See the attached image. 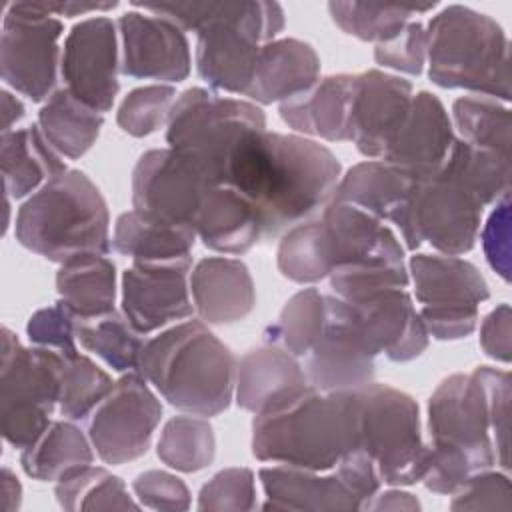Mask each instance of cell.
Masks as SVG:
<instances>
[{"mask_svg": "<svg viewBox=\"0 0 512 512\" xmlns=\"http://www.w3.org/2000/svg\"><path fill=\"white\" fill-rule=\"evenodd\" d=\"M254 472L244 466L216 472L198 494V510H256Z\"/></svg>", "mask_w": 512, "mask_h": 512, "instance_id": "bcb514c9", "label": "cell"}, {"mask_svg": "<svg viewBox=\"0 0 512 512\" xmlns=\"http://www.w3.org/2000/svg\"><path fill=\"white\" fill-rule=\"evenodd\" d=\"M428 76L448 90L510 100V44L488 14L450 4L426 26Z\"/></svg>", "mask_w": 512, "mask_h": 512, "instance_id": "8992f818", "label": "cell"}, {"mask_svg": "<svg viewBox=\"0 0 512 512\" xmlns=\"http://www.w3.org/2000/svg\"><path fill=\"white\" fill-rule=\"evenodd\" d=\"M62 34L64 24L40 10L36 2L8 4L0 34L4 84L32 102H46L58 90Z\"/></svg>", "mask_w": 512, "mask_h": 512, "instance_id": "8fae6325", "label": "cell"}, {"mask_svg": "<svg viewBox=\"0 0 512 512\" xmlns=\"http://www.w3.org/2000/svg\"><path fill=\"white\" fill-rule=\"evenodd\" d=\"M76 338L84 350L102 358L112 370L138 372L146 342L124 312L114 310L98 318L76 320Z\"/></svg>", "mask_w": 512, "mask_h": 512, "instance_id": "8d00e7d4", "label": "cell"}, {"mask_svg": "<svg viewBox=\"0 0 512 512\" xmlns=\"http://www.w3.org/2000/svg\"><path fill=\"white\" fill-rule=\"evenodd\" d=\"M264 488L262 510H362L336 468L322 476L314 470L292 466L260 468Z\"/></svg>", "mask_w": 512, "mask_h": 512, "instance_id": "4316f807", "label": "cell"}, {"mask_svg": "<svg viewBox=\"0 0 512 512\" xmlns=\"http://www.w3.org/2000/svg\"><path fill=\"white\" fill-rule=\"evenodd\" d=\"M194 230L206 248L230 256L248 252L262 238L256 206L228 184H216L208 190Z\"/></svg>", "mask_w": 512, "mask_h": 512, "instance_id": "f1b7e54d", "label": "cell"}, {"mask_svg": "<svg viewBox=\"0 0 512 512\" xmlns=\"http://www.w3.org/2000/svg\"><path fill=\"white\" fill-rule=\"evenodd\" d=\"M22 502V484L18 476L4 466L2 468V512H14Z\"/></svg>", "mask_w": 512, "mask_h": 512, "instance_id": "91938a15", "label": "cell"}, {"mask_svg": "<svg viewBox=\"0 0 512 512\" xmlns=\"http://www.w3.org/2000/svg\"><path fill=\"white\" fill-rule=\"evenodd\" d=\"M358 450L376 464L382 484L412 486L422 480L430 446L422 440L416 400L388 384L370 382L354 390Z\"/></svg>", "mask_w": 512, "mask_h": 512, "instance_id": "ba28073f", "label": "cell"}, {"mask_svg": "<svg viewBox=\"0 0 512 512\" xmlns=\"http://www.w3.org/2000/svg\"><path fill=\"white\" fill-rule=\"evenodd\" d=\"M236 364L234 352L202 320H186L144 344L138 372L170 406L210 418L232 402Z\"/></svg>", "mask_w": 512, "mask_h": 512, "instance_id": "277c9868", "label": "cell"}, {"mask_svg": "<svg viewBox=\"0 0 512 512\" xmlns=\"http://www.w3.org/2000/svg\"><path fill=\"white\" fill-rule=\"evenodd\" d=\"M460 140L510 160V110L488 96H460L452 104Z\"/></svg>", "mask_w": 512, "mask_h": 512, "instance_id": "60d3db41", "label": "cell"}, {"mask_svg": "<svg viewBox=\"0 0 512 512\" xmlns=\"http://www.w3.org/2000/svg\"><path fill=\"white\" fill-rule=\"evenodd\" d=\"M216 186L190 158L172 148L146 150L132 170V206L194 228L208 190Z\"/></svg>", "mask_w": 512, "mask_h": 512, "instance_id": "5bb4252c", "label": "cell"}, {"mask_svg": "<svg viewBox=\"0 0 512 512\" xmlns=\"http://www.w3.org/2000/svg\"><path fill=\"white\" fill-rule=\"evenodd\" d=\"M308 382L322 392L356 390L374 382L376 354L366 344L350 306L338 296H326L324 330L306 354Z\"/></svg>", "mask_w": 512, "mask_h": 512, "instance_id": "2e32d148", "label": "cell"}, {"mask_svg": "<svg viewBox=\"0 0 512 512\" xmlns=\"http://www.w3.org/2000/svg\"><path fill=\"white\" fill-rule=\"evenodd\" d=\"M414 178L384 160L358 162L340 176L332 200L352 204L378 220H390L410 192Z\"/></svg>", "mask_w": 512, "mask_h": 512, "instance_id": "d6a6232c", "label": "cell"}, {"mask_svg": "<svg viewBox=\"0 0 512 512\" xmlns=\"http://www.w3.org/2000/svg\"><path fill=\"white\" fill-rule=\"evenodd\" d=\"M102 124L104 116L66 88H58L38 112V128L44 138L68 160L82 158L94 146Z\"/></svg>", "mask_w": 512, "mask_h": 512, "instance_id": "836d02e7", "label": "cell"}, {"mask_svg": "<svg viewBox=\"0 0 512 512\" xmlns=\"http://www.w3.org/2000/svg\"><path fill=\"white\" fill-rule=\"evenodd\" d=\"M196 238L190 226L132 208L116 218L112 248L132 262H192Z\"/></svg>", "mask_w": 512, "mask_h": 512, "instance_id": "f546056e", "label": "cell"}, {"mask_svg": "<svg viewBox=\"0 0 512 512\" xmlns=\"http://www.w3.org/2000/svg\"><path fill=\"white\" fill-rule=\"evenodd\" d=\"M320 80V56L298 38H276L260 46L246 98L254 104H282Z\"/></svg>", "mask_w": 512, "mask_h": 512, "instance_id": "d4e9b609", "label": "cell"}, {"mask_svg": "<svg viewBox=\"0 0 512 512\" xmlns=\"http://www.w3.org/2000/svg\"><path fill=\"white\" fill-rule=\"evenodd\" d=\"M162 418V404L140 372H126L88 416V438L104 464L120 466L144 456Z\"/></svg>", "mask_w": 512, "mask_h": 512, "instance_id": "4fadbf2b", "label": "cell"}, {"mask_svg": "<svg viewBox=\"0 0 512 512\" xmlns=\"http://www.w3.org/2000/svg\"><path fill=\"white\" fill-rule=\"evenodd\" d=\"M56 292L76 320L110 314L116 304V266L106 254L74 256L60 264Z\"/></svg>", "mask_w": 512, "mask_h": 512, "instance_id": "1f68e13d", "label": "cell"}, {"mask_svg": "<svg viewBox=\"0 0 512 512\" xmlns=\"http://www.w3.org/2000/svg\"><path fill=\"white\" fill-rule=\"evenodd\" d=\"M356 74H332L320 78L306 92L280 104L284 124L302 136L326 142H350V116Z\"/></svg>", "mask_w": 512, "mask_h": 512, "instance_id": "cb8c5ba5", "label": "cell"}, {"mask_svg": "<svg viewBox=\"0 0 512 512\" xmlns=\"http://www.w3.org/2000/svg\"><path fill=\"white\" fill-rule=\"evenodd\" d=\"M176 102V88L170 84H150L130 90L118 106L116 122L122 132L144 138L158 132Z\"/></svg>", "mask_w": 512, "mask_h": 512, "instance_id": "f6af8a7d", "label": "cell"}, {"mask_svg": "<svg viewBox=\"0 0 512 512\" xmlns=\"http://www.w3.org/2000/svg\"><path fill=\"white\" fill-rule=\"evenodd\" d=\"M428 6H400V4H372V2H328V12L334 24L348 36L362 42H386L394 38L416 14L432 10Z\"/></svg>", "mask_w": 512, "mask_h": 512, "instance_id": "b9f144b4", "label": "cell"}, {"mask_svg": "<svg viewBox=\"0 0 512 512\" xmlns=\"http://www.w3.org/2000/svg\"><path fill=\"white\" fill-rule=\"evenodd\" d=\"M190 296L194 312L212 326L236 324L256 306V288L248 266L228 256H208L194 264Z\"/></svg>", "mask_w": 512, "mask_h": 512, "instance_id": "603a6c76", "label": "cell"}, {"mask_svg": "<svg viewBox=\"0 0 512 512\" xmlns=\"http://www.w3.org/2000/svg\"><path fill=\"white\" fill-rule=\"evenodd\" d=\"M428 52L426 28L422 22H408L394 38L376 44L374 60L378 66L418 76L424 70Z\"/></svg>", "mask_w": 512, "mask_h": 512, "instance_id": "c3c4849f", "label": "cell"}, {"mask_svg": "<svg viewBox=\"0 0 512 512\" xmlns=\"http://www.w3.org/2000/svg\"><path fill=\"white\" fill-rule=\"evenodd\" d=\"M450 510H512L510 480L504 472L492 468L472 474L466 484L452 494Z\"/></svg>", "mask_w": 512, "mask_h": 512, "instance_id": "681fc988", "label": "cell"}, {"mask_svg": "<svg viewBox=\"0 0 512 512\" xmlns=\"http://www.w3.org/2000/svg\"><path fill=\"white\" fill-rule=\"evenodd\" d=\"M332 294L352 300L382 288H408L410 276L406 266H342L328 276Z\"/></svg>", "mask_w": 512, "mask_h": 512, "instance_id": "7dc6e473", "label": "cell"}, {"mask_svg": "<svg viewBox=\"0 0 512 512\" xmlns=\"http://www.w3.org/2000/svg\"><path fill=\"white\" fill-rule=\"evenodd\" d=\"M340 176L342 164L324 144L264 128L234 146L224 184L256 206L262 238L270 240L324 210Z\"/></svg>", "mask_w": 512, "mask_h": 512, "instance_id": "6da1fadb", "label": "cell"}, {"mask_svg": "<svg viewBox=\"0 0 512 512\" xmlns=\"http://www.w3.org/2000/svg\"><path fill=\"white\" fill-rule=\"evenodd\" d=\"M366 510H420V502L414 494L404 492V490H396L394 486L386 492H378Z\"/></svg>", "mask_w": 512, "mask_h": 512, "instance_id": "680465c9", "label": "cell"}, {"mask_svg": "<svg viewBox=\"0 0 512 512\" xmlns=\"http://www.w3.org/2000/svg\"><path fill=\"white\" fill-rule=\"evenodd\" d=\"M190 270L192 262H132L122 272V312L140 334L192 316Z\"/></svg>", "mask_w": 512, "mask_h": 512, "instance_id": "ac0fdd59", "label": "cell"}, {"mask_svg": "<svg viewBox=\"0 0 512 512\" xmlns=\"http://www.w3.org/2000/svg\"><path fill=\"white\" fill-rule=\"evenodd\" d=\"M2 102V132H10L12 126L24 118V104L18 96H14L8 90L0 92Z\"/></svg>", "mask_w": 512, "mask_h": 512, "instance_id": "94428289", "label": "cell"}, {"mask_svg": "<svg viewBox=\"0 0 512 512\" xmlns=\"http://www.w3.org/2000/svg\"><path fill=\"white\" fill-rule=\"evenodd\" d=\"M0 170L6 196L18 200L32 196L68 168L62 156L48 144L38 124H30L2 132Z\"/></svg>", "mask_w": 512, "mask_h": 512, "instance_id": "4dcf8cb0", "label": "cell"}, {"mask_svg": "<svg viewBox=\"0 0 512 512\" xmlns=\"http://www.w3.org/2000/svg\"><path fill=\"white\" fill-rule=\"evenodd\" d=\"M440 170L464 184L484 208L510 192V160L458 138Z\"/></svg>", "mask_w": 512, "mask_h": 512, "instance_id": "74e56055", "label": "cell"}, {"mask_svg": "<svg viewBox=\"0 0 512 512\" xmlns=\"http://www.w3.org/2000/svg\"><path fill=\"white\" fill-rule=\"evenodd\" d=\"M510 322H512L510 306L502 302L482 320V326H480V346L484 354L504 364H508L512 356Z\"/></svg>", "mask_w": 512, "mask_h": 512, "instance_id": "9f6ffc18", "label": "cell"}, {"mask_svg": "<svg viewBox=\"0 0 512 512\" xmlns=\"http://www.w3.org/2000/svg\"><path fill=\"white\" fill-rule=\"evenodd\" d=\"M482 210L484 204L464 184L438 170L412 182L390 222L398 226L410 250L426 242L440 254L460 256L478 240Z\"/></svg>", "mask_w": 512, "mask_h": 512, "instance_id": "30bf717a", "label": "cell"}, {"mask_svg": "<svg viewBox=\"0 0 512 512\" xmlns=\"http://www.w3.org/2000/svg\"><path fill=\"white\" fill-rule=\"evenodd\" d=\"M428 430L430 446L464 454L478 472L496 464L490 398L480 366L470 374H452L436 386L428 400Z\"/></svg>", "mask_w": 512, "mask_h": 512, "instance_id": "7c38bea8", "label": "cell"}, {"mask_svg": "<svg viewBox=\"0 0 512 512\" xmlns=\"http://www.w3.org/2000/svg\"><path fill=\"white\" fill-rule=\"evenodd\" d=\"M264 128L266 116L258 104L194 86L176 98L166 122V142L196 162L214 184H224L234 146L248 132Z\"/></svg>", "mask_w": 512, "mask_h": 512, "instance_id": "52a82bcc", "label": "cell"}, {"mask_svg": "<svg viewBox=\"0 0 512 512\" xmlns=\"http://www.w3.org/2000/svg\"><path fill=\"white\" fill-rule=\"evenodd\" d=\"M276 264L280 274L296 284H316L330 276L318 220L296 224L282 234Z\"/></svg>", "mask_w": 512, "mask_h": 512, "instance_id": "ee69618b", "label": "cell"}, {"mask_svg": "<svg viewBox=\"0 0 512 512\" xmlns=\"http://www.w3.org/2000/svg\"><path fill=\"white\" fill-rule=\"evenodd\" d=\"M94 446L72 420H56L20 454V466L32 480L58 482L68 472L92 464Z\"/></svg>", "mask_w": 512, "mask_h": 512, "instance_id": "e575fe53", "label": "cell"}, {"mask_svg": "<svg viewBox=\"0 0 512 512\" xmlns=\"http://www.w3.org/2000/svg\"><path fill=\"white\" fill-rule=\"evenodd\" d=\"M412 98V84L396 74L382 70H366L356 74L350 142H354L362 156L370 160L382 158L402 126Z\"/></svg>", "mask_w": 512, "mask_h": 512, "instance_id": "44dd1931", "label": "cell"}, {"mask_svg": "<svg viewBox=\"0 0 512 512\" xmlns=\"http://www.w3.org/2000/svg\"><path fill=\"white\" fill-rule=\"evenodd\" d=\"M60 382V352L22 346L8 326L2 328L0 422L2 436L12 448H28L50 426Z\"/></svg>", "mask_w": 512, "mask_h": 512, "instance_id": "9c48e42d", "label": "cell"}, {"mask_svg": "<svg viewBox=\"0 0 512 512\" xmlns=\"http://www.w3.org/2000/svg\"><path fill=\"white\" fill-rule=\"evenodd\" d=\"M490 398V434L496 464L508 470V424H510V374L492 366H480Z\"/></svg>", "mask_w": 512, "mask_h": 512, "instance_id": "f5cc1de1", "label": "cell"}, {"mask_svg": "<svg viewBox=\"0 0 512 512\" xmlns=\"http://www.w3.org/2000/svg\"><path fill=\"white\" fill-rule=\"evenodd\" d=\"M26 336L32 346L48 348L60 354L76 352V318L60 304L36 310L26 324Z\"/></svg>", "mask_w": 512, "mask_h": 512, "instance_id": "f907efd6", "label": "cell"}, {"mask_svg": "<svg viewBox=\"0 0 512 512\" xmlns=\"http://www.w3.org/2000/svg\"><path fill=\"white\" fill-rule=\"evenodd\" d=\"M156 454L172 470L184 474L200 472L216 456L214 428L204 416H174L162 428Z\"/></svg>", "mask_w": 512, "mask_h": 512, "instance_id": "f35d334b", "label": "cell"}, {"mask_svg": "<svg viewBox=\"0 0 512 512\" xmlns=\"http://www.w3.org/2000/svg\"><path fill=\"white\" fill-rule=\"evenodd\" d=\"M326 322V296L304 288L288 298L278 320L264 330V342L278 344L290 354L306 356L318 342Z\"/></svg>", "mask_w": 512, "mask_h": 512, "instance_id": "ab89813d", "label": "cell"}, {"mask_svg": "<svg viewBox=\"0 0 512 512\" xmlns=\"http://www.w3.org/2000/svg\"><path fill=\"white\" fill-rule=\"evenodd\" d=\"M454 140V126L440 98L420 90L380 160L414 180L430 178L446 162Z\"/></svg>", "mask_w": 512, "mask_h": 512, "instance_id": "7402d4cb", "label": "cell"}, {"mask_svg": "<svg viewBox=\"0 0 512 512\" xmlns=\"http://www.w3.org/2000/svg\"><path fill=\"white\" fill-rule=\"evenodd\" d=\"M352 450H358L354 390L322 392L308 384L254 414L252 454L260 462L328 472Z\"/></svg>", "mask_w": 512, "mask_h": 512, "instance_id": "3957f363", "label": "cell"}, {"mask_svg": "<svg viewBox=\"0 0 512 512\" xmlns=\"http://www.w3.org/2000/svg\"><path fill=\"white\" fill-rule=\"evenodd\" d=\"M14 234L20 246L56 264L112 248L106 200L82 170H66L36 190L18 208Z\"/></svg>", "mask_w": 512, "mask_h": 512, "instance_id": "5b68a950", "label": "cell"}, {"mask_svg": "<svg viewBox=\"0 0 512 512\" xmlns=\"http://www.w3.org/2000/svg\"><path fill=\"white\" fill-rule=\"evenodd\" d=\"M318 224L330 272L342 266H406L394 232L352 204L330 200Z\"/></svg>", "mask_w": 512, "mask_h": 512, "instance_id": "ffe728a7", "label": "cell"}, {"mask_svg": "<svg viewBox=\"0 0 512 512\" xmlns=\"http://www.w3.org/2000/svg\"><path fill=\"white\" fill-rule=\"evenodd\" d=\"M136 8L164 16L184 32H196V70L212 88L246 96L260 46L284 30L278 2H160Z\"/></svg>", "mask_w": 512, "mask_h": 512, "instance_id": "7a4b0ae2", "label": "cell"}, {"mask_svg": "<svg viewBox=\"0 0 512 512\" xmlns=\"http://www.w3.org/2000/svg\"><path fill=\"white\" fill-rule=\"evenodd\" d=\"M428 336L436 340H462L476 330L478 308L472 306H422L418 310Z\"/></svg>", "mask_w": 512, "mask_h": 512, "instance_id": "11a10c76", "label": "cell"}, {"mask_svg": "<svg viewBox=\"0 0 512 512\" xmlns=\"http://www.w3.org/2000/svg\"><path fill=\"white\" fill-rule=\"evenodd\" d=\"M118 26L108 16H90L72 26L64 40L60 76L80 102L108 112L118 96Z\"/></svg>", "mask_w": 512, "mask_h": 512, "instance_id": "9a60e30c", "label": "cell"}, {"mask_svg": "<svg viewBox=\"0 0 512 512\" xmlns=\"http://www.w3.org/2000/svg\"><path fill=\"white\" fill-rule=\"evenodd\" d=\"M132 490L142 506L160 512L190 508V490L182 478L166 470H146L132 480Z\"/></svg>", "mask_w": 512, "mask_h": 512, "instance_id": "816d5d0a", "label": "cell"}, {"mask_svg": "<svg viewBox=\"0 0 512 512\" xmlns=\"http://www.w3.org/2000/svg\"><path fill=\"white\" fill-rule=\"evenodd\" d=\"M60 508L76 510H138L140 504L128 494L124 480L102 466H80L56 482Z\"/></svg>", "mask_w": 512, "mask_h": 512, "instance_id": "d590c367", "label": "cell"}, {"mask_svg": "<svg viewBox=\"0 0 512 512\" xmlns=\"http://www.w3.org/2000/svg\"><path fill=\"white\" fill-rule=\"evenodd\" d=\"M344 302L376 356L404 364L428 348L430 336L406 288H382Z\"/></svg>", "mask_w": 512, "mask_h": 512, "instance_id": "d6986e66", "label": "cell"}, {"mask_svg": "<svg viewBox=\"0 0 512 512\" xmlns=\"http://www.w3.org/2000/svg\"><path fill=\"white\" fill-rule=\"evenodd\" d=\"M482 250L488 266L504 280H510V198L504 196L494 204L482 234Z\"/></svg>", "mask_w": 512, "mask_h": 512, "instance_id": "db71d44e", "label": "cell"}, {"mask_svg": "<svg viewBox=\"0 0 512 512\" xmlns=\"http://www.w3.org/2000/svg\"><path fill=\"white\" fill-rule=\"evenodd\" d=\"M114 382L108 372H104L88 356L76 352L62 354V382L58 412L72 420H88L96 406L110 394Z\"/></svg>", "mask_w": 512, "mask_h": 512, "instance_id": "7bdbcfd3", "label": "cell"}, {"mask_svg": "<svg viewBox=\"0 0 512 512\" xmlns=\"http://www.w3.org/2000/svg\"><path fill=\"white\" fill-rule=\"evenodd\" d=\"M308 384L296 356L278 344L252 348L236 364V404L252 414L272 408Z\"/></svg>", "mask_w": 512, "mask_h": 512, "instance_id": "484cf974", "label": "cell"}, {"mask_svg": "<svg viewBox=\"0 0 512 512\" xmlns=\"http://www.w3.org/2000/svg\"><path fill=\"white\" fill-rule=\"evenodd\" d=\"M120 72L138 80L182 82L190 74V44L186 32L172 20L130 10L118 18Z\"/></svg>", "mask_w": 512, "mask_h": 512, "instance_id": "e0dca14e", "label": "cell"}, {"mask_svg": "<svg viewBox=\"0 0 512 512\" xmlns=\"http://www.w3.org/2000/svg\"><path fill=\"white\" fill-rule=\"evenodd\" d=\"M40 10L52 16H82L88 12H106L118 6V2H36Z\"/></svg>", "mask_w": 512, "mask_h": 512, "instance_id": "6f0895ef", "label": "cell"}, {"mask_svg": "<svg viewBox=\"0 0 512 512\" xmlns=\"http://www.w3.org/2000/svg\"><path fill=\"white\" fill-rule=\"evenodd\" d=\"M408 276L422 306H472L480 308L490 298V288L480 270L452 254H414Z\"/></svg>", "mask_w": 512, "mask_h": 512, "instance_id": "83f0119b", "label": "cell"}]
</instances>
